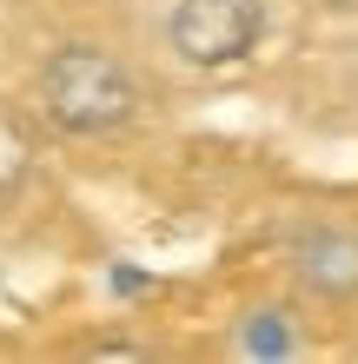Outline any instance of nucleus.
<instances>
[{
    "instance_id": "obj_1",
    "label": "nucleus",
    "mask_w": 358,
    "mask_h": 364,
    "mask_svg": "<svg viewBox=\"0 0 358 364\" xmlns=\"http://www.w3.org/2000/svg\"><path fill=\"white\" fill-rule=\"evenodd\" d=\"M33 106L67 139H107L139 113V80L107 40H60L33 73Z\"/></svg>"
},
{
    "instance_id": "obj_2",
    "label": "nucleus",
    "mask_w": 358,
    "mask_h": 364,
    "mask_svg": "<svg viewBox=\"0 0 358 364\" xmlns=\"http://www.w3.org/2000/svg\"><path fill=\"white\" fill-rule=\"evenodd\" d=\"M265 40V0H173L166 7V47L193 73H226Z\"/></svg>"
},
{
    "instance_id": "obj_3",
    "label": "nucleus",
    "mask_w": 358,
    "mask_h": 364,
    "mask_svg": "<svg viewBox=\"0 0 358 364\" xmlns=\"http://www.w3.org/2000/svg\"><path fill=\"white\" fill-rule=\"evenodd\" d=\"M279 265L305 298L352 305L358 298V225H345V219H292L279 232Z\"/></svg>"
},
{
    "instance_id": "obj_4",
    "label": "nucleus",
    "mask_w": 358,
    "mask_h": 364,
    "mask_svg": "<svg viewBox=\"0 0 358 364\" xmlns=\"http://www.w3.org/2000/svg\"><path fill=\"white\" fill-rule=\"evenodd\" d=\"M226 351L246 358V364H279V358H305L312 338H305L299 305H285V298H259V305H246L233 325H226Z\"/></svg>"
},
{
    "instance_id": "obj_5",
    "label": "nucleus",
    "mask_w": 358,
    "mask_h": 364,
    "mask_svg": "<svg viewBox=\"0 0 358 364\" xmlns=\"http://www.w3.org/2000/svg\"><path fill=\"white\" fill-rule=\"evenodd\" d=\"M27 166H33V146H27V133L0 113V199H14L20 192V179H27Z\"/></svg>"
},
{
    "instance_id": "obj_6",
    "label": "nucleus",
    "mask_w": 358,
    "mask_h": 364,
    "mask_svg": "<svg viewBox=\"0 0 358 364\" xmlns=\"http://www.w3.org/2000/svg\"><path fill=\"white\" fill-rule=\"evenodd\" d=\"M80 358H146V345H133V338H87Z\"/></svg>"
},
{
    "instance_id": "obj_7",
    "label": "nucleus",
    "mask_w": 358,
    "mask_h": 364,
    "mask_svg": "<svg viewBox=\"0 0 358 364\" xmlns=\"http://www.w3.org/2000/svg\"><path fill=\"white\" fill-rule=\"evenodd\" d=\"M319 7H332V14H358V0H319Z\"/></svg>"
}]
</instances>
